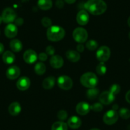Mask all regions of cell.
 Listing matches in <instances>:
<instances>
[{"label":"cell","mask_w":130,"mask_h":130,"mask_svg":"<svg viewBox=\"0 0 130 130\" xmlns=\"http://www.w3.org/2000/svg\"><path fill=\"white\" fill-rule=\"evenodd\" d=\"M127 23H128L129 26V27H130V17H129L128 20H127Z\"/></svg>","instance_id":"obj_43"},{"label":"cell","mask_w":130,"mask_h":130,"mask_svg":"<svg viewBox=\"0 0 130 130\" xmlns=\"http://www.w3.org/2000/svg\"><path fill=\"white\" fill-rule=\"evenodd\" d=\"M15 25L17 26H21L23 24L24 21L22 18H18L17 19L15 20Z\"/></svg>","instance_id":"obj_36"},{"label":"cell","mask_w":130,"mask_h":130,"mask_svg":"<svg viewBox=\"0 0 130 130\" xmlns=\"http://www.w3.org/2000/svg\"><path fill=\"white\" fill-rule=\"evenodd\" d=\"M119 115L124 119H127L130 117V110L127 108H122L121 109H120Z\"/></svg>","instance_id":"obj_29"},{"label":"cell","mask_w":130,"mask_h":130,"mask_svg":"<svg viewBox=\"0 0 130 130\" xmlns=\"http://www.w3.org/2000/svg\"><path fill=\"white\" fill-rule=\"evenodd\" d=\"M91 110V106L85 102H80L76 107V111L77 113L81 116L87 114Z\"/></svg>","instance_id":"obj_13"},{"label":"cell","mask_w":130,"mask_h":130,"mask_svg":"<svg viewBox=\"0 0 130 130\" xmlns=\"http://www.w3.org/2000/svg\"><path fill=\"white\" fill-rule=\"evenodd\" d=\"M96 72L100 75H104L107 72V67L104 62H100L96 67Z\"/></svg>","instance_id":"obj_27"},{"label":"cell","mask_w":130,"mask_h":130,"mask_svg":"<svg viewBox=\"0 0 130 130\" xmlns=\"http://www.w3.org/2000/svg\"><path fill=\"white\" fill-rule=\"evenodd\" d=\"M73 37L76 42L79 43H82L87 40L88 34L85 29L82 27H77L73 31Z\"/></svg>","instance_id":"obj_4"},{"label":"cell","mask_w":130,"mask_h":130,"mask_svg":"<svg viewBox=\"0 0 130 130\" xmlns=\"http://www.w3.org/2000/svg\"><path fill=\"white\" fill-rule=\"evenodd\" d=\"M23 59L27 64H33L38 59L37 52L32 49H28L25 51L23 55Z\"/></svg>","instance_id":"obj_9"},{"label":"cell","mask_w":130,"mask_h":130,"mask_svg":"<svg viewBox=\"0 0 130 130\" xmlns=\"http://www.w3.org/2000/svg\"><path fill=\"white\" fill-rule=\"evenodd\" d=\"M90 130H100L99 129H98V128H92V129H90Z\"/></svg>","instance_id":"obj_45"},{"label":"cell","mask_w":130,"mask_h":130,"mask_svg":"<svg viewBox=\"0 0 130 130\" xmlns=\"http://www.w3.org/2000/svg\"><path fill=\"white\" fill-rule=\"evenodd\" d=\"M38 58L39 59L40 61H42V62H43V61H47V59H48V55L46 53H45V52H41V53L38 55Z\"/></svg>","instance_id":"obj_35"},{"label":"cell","mask_w":130,"mask_h":130,"mask_svg":"<svg viewBox=\"0 0 130 130\" xmlns=\"http://www.w3.org/2000/svg\"><path fill=\"white\" fill-rule=\"evenodd\" d=\"M64 5V3L63 2H62V0H57V2H56V6H57L58 8H62V7H63Z\"/></svg>","instance_id":"obj_38"},{"label":"cell","mask_w":130,"mask_h":130,"mask_svg":"<svg viewBox=\"0 0 130 130\" xmlns=\"http://www.w3.org/2000/svg\"><path fill=\"white\" fill-rule=\"evenodd\" d=\"M120 90H121V87L119 85L115 84L111 86V87H110L109 91L112 92L113 95H116L120 92Z\"/></svg>","instance_id":"obj_30"},{"label":"cell","mask_w":130,"mask_h":130,"mask_svg":"<svg viewBox=\"0 0 130 130\" xmlns=\"http://www.w3.org/2000/svg\"><path fill=\"white\" fill-rule=\"evenodd\" d=\"M118 108V105H113V110H114L116 111V110Z\"/></svg>","instance_id":"obj_42"},{"label":"cell","mask_w":130,"mask_h":130,"mask_svg":"<svg viewBox=\"0 0 130 130\" xmlns=\"http://www.w3.org/2000/svg\"><path fill=\"white\" fill-rule=\"evenodd\" d=\"M119 118L117 112L114 110H110L106 112L103 116V122L107 125H112L116 123Z\"/></svg>","instance_id":"obj_6"},{"label":"cell","mask_w":130,"mask_h":130,"mask_svg":"<svg viewBox=\"0 0 130 130\" xmlns=\"http://www.w3.org/2000/svg\"><path fill=\"white\" fill-rule=\"evenodd\" d=\"M2 21H3V19H2V16H0V24H2Z\"/></svg>","instance_id":"obj_44"},{"label":"cell","mask_w":130,"mask_h":130,"mask_svg":"<svg viewBox=\"0 0 130 130\" xmlns=\"http://www.w3.org/2000/svg\"><path fill=\"white\" fill-rule=\"evenodd\" d=\"M77 50L78 52H83L84 50V46L82 43H79V44L77 46Z\"/></svg>","instance_id":"obj_37"},{"label":"cell","mask_w":130,"mask_h":130,"mask_svg":"<svg viewBox=\"0 0 130 130\" xmlns=\"http://www.w3.org/2000/svg\"><path fill=\"white\" fill-rule=\"evenodd\" d=\"M4 46H3V45L2 44V43H0V55L2 54H3V51H4Z\"/></svg>","instance_id":"obj_40"},{"label":"cell","mask_w":130,"mask_h":130,"mask_svg":"<svg viewBox=\"0 0 130 130\" xmlns=\"http://www.w3.org/2000/svg\"><path fill=\"white\" fill-rule=\"evenodd\" d=\"M67 117H68V113L63 110L59 111L58 113H57V118L61 121L67 119Z\"/></svg>","instance_id":"obj_32"},{"label":"cell","mask_w":130,"mask_h":130,"mask_svg":"<svg viewBox=\"0 0 130 130\" xmlns=\"http://www.w3.org/2000/svg\"><path fill=\"white\" fill-rule=\"evenodd\" d=\"M86 95L89 100H94L99 95V90L96 87L89 88L86 92Z\"/></svg>","instance_id":"obj_26"},{"label":"cell","mask_w":130,"mask_h":130,"mask_svg":"<svg viewBox=\"0 0 130 130\" xmlns=\"http://www.w3.org/2000/svg\"><path fill=\"white\" fill-rule=\"evenodd\" d=\"M129 39H130V32H129Z\"/></svg>","instance_id":"obj_46"},{"label":"cell","mask_w":130,"mask_h":130,"mask_svg":"<svg viewBox=\"0 0 130 130\" xmlns=\"http://www.w3.org/2000/svg\"><path fill=\"white\" fill-rule=\"evenodd\" d=\"M21 73L19 68L17 66H11L7 69L6 72V75L7 77L10 80H15L18 78Z\"/></svg>","instance_id":"obj_11"},{"label":"cell","mask_w":130,"mask_h":130,"mask_svg":"<svg viewBox=\"0 0 130 130\" xmlns=\"http://www.w3.org/2000/svg\"><path fill=\"white\" fill-rule=\"evenodd\" d=\"M89 20V16L86 10H80L77 15V21L78 24L85 26L87 24Z\"/></svg>","instance_id":"obj_16"},{"label":"cell","mask_w":130,"mask_h":130,"mask_svg":"<svg viewBox=\"0 0 130 130\" xmlns=\"http://www.w3.org/2000/svg\"><path fill=\"white\" fill-rule=\"evenodd\" d=\"M110 54L111 52L110 48L106 46H102L97 51L96 57L99 61L105 62L109 59Z\"/></svg>","instance_id":"obj_5"},{"label":"cell","mask_w":130,"mask_h":130,"mask_svg":"<svg viewBox=\"0 0 130 130\" xmlns=\"http://www.w3.org/2000/svg\"><path fill=\"white\" fill-rule=\"evenodd\" d=\"M64 1L66 3H68V4H72L76 2V0H64Z\"/></svg>","instance_id":"obj_41"},{"label":"cell","mask_w":130,"mask_h":130,"mask_svg":"<svg viewBox=\"0 0 130 130\" xmlns=\"http://www.w3.org/2000/svg\"><path fill=\"white\" fill-rule=\"evenodd\" d=\"M50 64L54 68H60L63 66L64 60L59 55H53L50 59Z\"/></svg>","instance_id":"obj_15"},{"label":"cell","mask_w":130,"mask_h":130,"mask_svg":"<svg viewBox=\"0 0 130 130\" xmlns=\"http://www.w3.org/2000/svg\"><path fill=\"white\" fill-rule=\"evenodd\" d=\"M47 35L48 39L51 42H58L64 37L65 31L60 26H51L47 30Z\"/></svg>","instance_id":"obj_2"},{"label":"cell","mask_w":130,"mask_h":130,"mask_svg":"<svg viewBox=\"0 0 130 130\" xmlns=\"http://www.w3.org/2000/svg\"><path fill=\"white\" fill-rule=\"evenodd\" d=\"M42 24L44 27H49L52 24V21L48 17H45L42 19Z\"/></svg>","instance_id":"obj_33"},{"label":"cell","mask_w":130,"mask_h":130,"mask_svg":"<svg viewBox=\"0 0 130 130\" xmlns=\"http://www.w3.org/2000/svg\"><path fill=\"white\" fill-rule=\"evenodd\" d=\"M86 48L89 51H94L98 48V43L96 41L94 40H90L87 41V43L86 44Z\"/></svg>","instance_id":"obj_28"},{"label":"cell","mask_w":130,"mask_h":130,"mask_svg":"<svg viewBox=\"0 0 130 130\" xmlns=\"http://www.w3.org/2000/svg\"><path fill=\"white\" fill-rule=\"evenodd\" d=\"M115 95L110 91H104L99 96V100L104 105H109L113 102Z\"/></svg>","instance_id":"obj_10"},{"label":"cell","mask_w":130,"mask_h":130,"mask_svg":"<svg viewBox=\"0 0 130 130\" xmlns=\"http://www.w3.org/2000/svg\"><path fill=\"white\" fill-rule=\"evenodd\" d=\"M21 111V105L18 102H13L8 107V112L10 114L13 116H16L20 113Z\"/></svg>","instance_id":"obj_20"},{"label":"cell","mask_w":130,"mask_h":130,"mask_svg":"<svg viewBox=\"0 0 130 130\" xmlns=\"http://www.w3.org/2000/svg\"><path fill=\"white\" fill-rule=\"evenodd\" d=\"M85 8L93 15H100L107 10V5L103 0H88L85 4Z\"/></svg>","instance_id":"obj_1"},{"label":"cell","mask_w":130,"mask_h":130,"mask_svg":"<svg viewBox=\"0 0 130 130\" xmlns=\"http://www.w3.org/2000/svg\"><path fill=\"white\" fill-rule=\"evenodd\" d=\"M17 32H18V30H17L16 25L12 23L8 24L5 29V34L6 37L9 38H14L17 35Z\"/></svg>","instance_id":"obj_14"},{"label":"cell","mask_w":130,"mask_h":130,"mask_svg":"<svg viewBox=\"0 0 130 130\" xmlns=\"http://www.w3.org/2000/svg\"><path fill=\"white\" fill-rule=\"evenodd\" d=\"M31 82L29 78L26 77H22L17 80L16 86L20 91H26L29 87Z\"/></svg>","instance_id":"obj_12"},{"label":"cell","mask_w":130,"mask_h":130,"mask_svg":"<svg viewBox=\"0 0 130 130\" xmlns=\"http://www.w3.org/2000/svg\"><path fill=\"white\" fill-rule=\"evenodd\" d=\"M38 6L41 10H49L52 6V0H38Z\"/></svg>","instance_id":"obj_22"},{"label":"cell","mask_w":130,"mask_h":130,"mask_svg":"<svg viewBox=\"0 0 130 130\" xmlns=\"http://www.w3.org/2000/svg\"><path fill=\"white\" fill-rule=\"evenodd\" d=\"M91 110L94 112H101L103 110V105L100 103H96L91 106Z\"/></svg>","instance_id":"obj_31"},{"label":"cell","mask_w":130,"mask_h":130,"mask_svg":"<svg viewBox=\"0 0 130 130\" xmlns=\"http://www.w3.org/2000/svg\"><path fill=\"white\" fill-rule=\"evenodd\" d=\"M55 53V48L52 46L49 45L46 48V54L49 56H53Z\"/></svg>","instance_id":"obj_34"},{"label":"cell","mask_w":130,"mask_h":130,"mask_svg":"<svg viewBox=\"0 0 130 130\" xmlns=\"http://www.w3.org/2000/svg\"><path fill=\"white\" fill-rule=\"evenodd\" d=\"M66 57L70 61L73 62H77L80 59L79 52L74 50H68L66 52Z\"/></svg>","instance_id":"obj_18"},{"label":"cell","mask_w":130,"mask_h":130,"mask_svg":"<svg viewBox=\"0 0 130 130\" xmlns=\"http://www.w3.org/2000/svg\"><path fill=\"white\" fill-rule=\"evenodd\" d=\"M51 130H68V124L62 121H57L52 124Z\"/></svg>","instance_id":"obj_24"},{"label":"cell","mask_w":130,"mask_h":130,"mask_svg":"<svg viewBox=\"0 0 130 130\" xmlns=\"http://www.w3.org/2000/svg\"><path fill=\"white\" fill-rule=\"evenodd\" d=\"M80 82L84 87L87 88H93L97 86L98 78L92 72H87L81 76Z\"/></svg>","instance_id":"obj_3"},{"label":"cell","mask_w":130,"mask_h":130,"mask_svg":"<svg viewBox=\"0 0 130 130\" xmlns=\"http://www.w3.org/2000/svg\"><path fill=\"white\" fill-rule=\"evenodd\" d=\"M82 124L81 119L78 117L73 116L68 120V126L73 129H76L80 127Z\"/></svg>","instance_id":"obj_17"},{"label":"cell","mask_w":130,"mask_h":130,"mask_svg":"<svg viewBox=\"0 0 130 130\" xmlns=\"http://www.w3.org/2000/svg\"><path fill=\"white\" fill-rule=\"evenodd\" d=\"M55 84V78L54 77H48L44 79L42 83L43 87L45 89H50L52 88L54 86Z\"/></svg>","instance_id":"obj_23"},{"label":"cell","mask_w":130,"mask_h":130,"mask_svg":"<svg viewBox=\"0 0 130 130\" xmlns=\"http://www.w3.org/2000/svg\"><path fill=\"white\" fill-rule=\"evenodd\" d=\"M57 84L61 89L63 90H69L73 86L72 78L67 75H62L57 79Z\"/></svg>","instance_id":"obj_7"},{"label":"cell","mask_w":130,"mask_h":130,"mask_svg":"<svg viewBox=\"0 0 130 130\" xmlns=\"http://www.w3.org/2000/svg\"><path fill=\"white\" fill-rule=\"evenodd\" d=\"M16 13L12 8H7L2 13V19L5 23L10 24L16 19Z\"/></svg>","instance_id":"obj_8"},{"label":"cell","mask_w":130,"mask_h":130,"mask_svg":"<svg viewBox=\"0 0 130 130\" xmlns=\"http://www.w3.org/2000/svg\"><path fill=\"white\" fill-rule=\"evenodd\" d=\"M126 100L128 103H130V91H129L128 92L126 93Z\"/></svg>","instance_id":"obj_39"},{"label":"cell","mask_w":130,"mask_h":130,"mask_svg":"<svg viewBox=\"0 0 130 130\" xmlns=\"http://www.w3.org/2000/svg\"><path fill=\"white\" fill-rule=\"evenodd\" d=\"M2 59H3V62L7 64H12V63L14 62L15 59V56L13 52L7 51L3 54Z\"/></svg>","instance_id":"obj_19"},{"label":"cell","mask_w":130,"mask_h":130,"mask_svg":"<svg viewBox=\"0 0 130 130\" xmlns=\"http://www.w3.org/2000/svg\"><path fill=\"white\" fill-rule=\"evenodd\" d=\"M35 72L38 75H42L46 71L45 65L43 62H38L34 67Z\"/></svg>","instance_id":"obj_25"},{"label":"cell","mask_w":130,"mask_h":130,"mask_svg":"<svg viewBox=\"0 0 130 130\" xmlns=\"http://www.w3.org/2000/svg\"><path fill=\"white\" fill-rule=\"evenodd\" d=\"M10 47L13 52H20L22 49V43L19 40L13 39L10 42Z\"/></svg>","instance_id":"obj_21"}]
</instances>
